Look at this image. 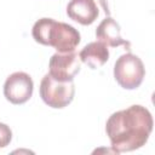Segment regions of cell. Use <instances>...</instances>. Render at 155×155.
Listing matches in <instances>:
<instances>
[{"instance_id":"cell-1","label":"cell","mask_w":155,"mask_h":155,"mask_svg":"<svg viewBox=\"0 0 155 155\" xmlns=\"http://www.w3.org/2000/svg\"><path fill=\"white\" fill-rule=\"evenodd\" d=\"M153 116L143 105H131L113 113L105 124V132L113 150L132 151L142 148L153 131Z\"/></svg>"},{"instance_id":"cell-2","label":"cell","mask_w":155,"mask_h":155,"mask_svg":"<svg viewBox=\"0 0 155 155\" xmlns=\"http://www.w3.org/2000/svg\"><path fill=\"white\" fill-rule=\"evenodd\" d=\"M34 40L41 45L52 46L57 52H71L80 44V33L70 24L52 18H40L31 29Z\"/></svg>"},{"instance_id":"cell-3","label":"cell","mask_w":155,"mask_h":155,"mask_svg":"<svg viewBox=\"0 0 155 155\" xmlns=\"http://www.w3.org/2000/svg\"><path fill=\"white\" fill-rule=\"evenodd\" d=\"M145 75V69L142 59L131 53L121 54L114 64V78L116 82L126 90L139 87Z\"/></svg>"},{"instance_id":"cell-4","label":"cell","mask_w":155,"mask_h":155,"mask_svg":"<svg viewBox=\"0 0 155 155\" xmlns=\"http://www.w3.org/2000/svg\"><path fill=\"white\" fill-rule=\"evenodd\" d=\"M75 94L73 81L54 80L48 73L40 82V97L51 108L61 109L71 103Z\"/></svg>"},{"instance_id":"cell-5","label":"cell","mask_w":155,"mask_h":155,"mask_svg":"<svg viewBox=\"0 0 155 155\" xmlns=\"http://www.w3.org/2000/svg\"><path fill=\"white\" fill-rule=\"evenodd\" d=\"M80 68L81 61L74 51L64 53L56 52L48 62V74L58 81H73Z\"/></svg>"},{"instance_id":"cell-6","label":"cell","mask_w":155,"mask_h":155,"mask_svg":"<svg viewBox=\"0 0 155 155\" xmlns=\"http://www.w3.org/2000/svg\"><path fill=\"white\" fill-rule=\"evenodd\" d=\"M34 82L24 71L12 73L4 84V96L12 104H23L33 94Z\"/></svg>"},{"instance_id":"cell-7","label":"cell","mask_w":155,"mask_h":155,"mask_svg":"<svg viewBox=\"0 0 155 155\" xmlns=\"http://www.w3.org/2000/svg\"><path fill=\"white\" fill-rule=\"evenodd\" d=\"M98 7L94 0H70L67 6V15L70 19L82 24L90 25L98 17Z\"/></svg>"},{"instance_id":"cell-8","label":"cell","mask_w":155,"mask_h":155,"mask_svg":"<svg viewBox=\"0 0 155 155\" xmlns=\"http://www.w3.org/2000/svg\"><path fill=\"white\" fill-rule=\"evenodd\" d=\"M96 36H97L98 41H101L104 45L110 46V47H117L120 45H125V46H127V48H130V46H131V44L128 41L122 39V36L120 34V25L111 17L104 18L99 23V25L96 29Z\"/></svg>"},{"instance_id":"cell-9","label":"cell","mask_w":155,"mask_h":155,"mask_svg":"<svg viewBox=\"0 0 155 155\" xmlns=\"http://www.w3.org/2000/svg\"><path fill=\"white\" fill-rule=\"evenodd\" d=\"M79 58L82 63L87 64L91 69H98L109 59L108 46L101 41H93L87 44L79 53Z\"/></svg>"},{"instance_id":"cell-10","label":"cell","mask_w":155,"mask_h":155,"mask_svg":"<svg viewBox=\"0 0 155 155\" xmlns=\"http://www.w3.org/2000/svg\"><path fill=\"white\" fill-rule=\"evenodd\" d=\"M12 139V131L6 125L0 122V148H5L10 144Z\"/></svg>"}]
</instances>
